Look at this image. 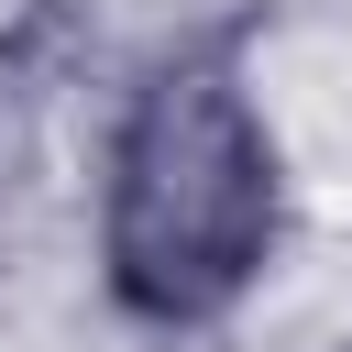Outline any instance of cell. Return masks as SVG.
I'll return each mask as SVG.
<instances>
[{
    "instance_id": "obj_1",
    "label": "cell",
    "mask_w": 352,
    "mask_h": 352,
    "mask_svg": "<svg viewBox=\"0 0 352 352\" xmlns=\"http://www.w3.org/2000/svg\"><path fill=\"white\" fill-rule=\"evenodd\" d=\"M275 231V165L220 66H176L143 88L110 165V275L154 319H209L242 297Z\"/></svg>"
}]
</instances>
